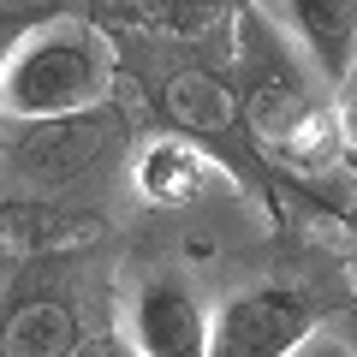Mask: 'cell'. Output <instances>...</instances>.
<instances>
[{"label": "cell", "mask_w": 357, "mask_h": 357, "mask_svg": "<svg viewBox=\"0 0 357 357\" xmlns=\"http://www.w3.org/2000/svg\"><path fill=\"white\" fill-rule=\"evenodd\" d=\"M208 173H215V167H208L185 137H161V143L143 149L137 191L149 197V203H161V208H185V203H197V197L208 191Z\"/></svg>", "instance_id": "obj_9"}, {"label": "cell", "mask_w": 357, "mask_h": 357, "mask_svg": "<svg viewBox=\"0 0 357 357\" xmlns=\"http://www.w3.org/2000/svg\"><path fill=\"white\" fill-rule=\"evenodd\" d=\"M167 6H203V0H167Z\"/></svg>", "instance_id": "obj_12"}, {"label": "cell", "mask_w": 357, "mask_h": 357, "mask_svg": "<svg viewBox=\"0 0 357 357\" xmlns=\"http://www.w3.org/2000/svg\"><path fill=\"white\" fill-rule=\"evenodd\" d=\"M298 357H351V351H345L340 340H310V345H304Z\"/></svg>", "instance_id": "obj_10"}, {"label": "cell", "mask_w": 357, "mask_h": 357, "mask_svg": "<svg viewBox=\"0 0 357 357\" xmlns=\"http://www.w3.org/2000/svg\"><path fill=\"white\" fill-rule=\"evenodd\" d=\"M321 328V310L292 286H250L215 304L208 357H298Z\"/></svg>", "instance_id": "obj_4"}, {"label": "cell", "mask_w": 357, "mask_h": 357, "mask_svg": "<svg viewBox=\"0 0 357 357\" xmlns=\"http://www.w3.org/2000/svg\"><path fill=\"white\" fill-rule=\"evenodd\" d=\"M131 345L137 357H208V316L215 310L197 298V286L173 268L143 274L131 292Z\"/></svg>", "instance_id": "obj_5"}, {"label": "cell", "mask_w": 357, "mask_h": 357, "mask_svg": "<svg viewBox=\"0 0 357 357\" xmlns=\"http://www.w3.org/2000/svg\"><path fill=\"white\" fill-rule=\"evenodd\" d=\"M126 149V119L119 107H89V114H66V119H36V126H18L13 149V173L36 191H66L77 178L102 173L114 155Z\"/></svg>", "instance_id": "obj_3"}, {"label": "cell", "mask_w": 357, "mask_h": 357, "mask_svg": "<svg viewBox=\"0 0 357 357\" xmlns=\"http://www.w3.org/2000/svg\"><path fill=\"white\" fill-rule=\"evenodd\" d=\"M286 18L304 54L316 60L321 84L340 89L357 66V0H286Z\"/></svg>", "instance_id": "obj_7"}, {"label": "cell", "mask_w": 357, "mask_h": 357, "mask_svg": "<svg viewBox=\"0 0 357 357\" xmlns=\"http://www.w3.org/2000/svg\"><path fill=\"white\" fill-rule=\"evenodd\" d=\"M84 328L66 298H24L0 328V357H77Z\"/></svg>", "instance_id": "obj_8"}, {"label": "cell", "mask_w": 357, "mask_h": 357, "mask_svg": "<svg viewBox=\"0 0 357 357\" xmlns=\"http://www.w3.org/2000/svg\"><path fill=\"white\" fill-rule=\"evenodd\" d=\"M155 107H161V119L178 137H191V143H227L244 131L238 89L227 77L203 72V66H173L161 77V89H155Z\"/></svg>", "instance_id": "obj_6"}, {"label": "cell", "mask_w": 357, "mask_h": 357, "mask_svg": "<svg viewBox=\"0 0 357 357\" xmlns=\"http://www.w3.org/2000/svg\"><path fill=\"white\" fill-rule=\"evenodd\" d=\"M340 143H345V155H357V102H351V114H345V126H340Z\"/></svg>", "instance_id": "obj_11"}, {"label": "cell", "mask_w": 357, "mask_h": 357, "mask_svg": "<svg viewBox=\"0 0 357 357\" xmlns=\"http://www.w3.org/2000/svg\"><path fill=\"white\" fill-rule=\"evenodd\" d=\"M107 89H114V72H107L102 42L84 24H48L30 42H18L13 60L0 66V114L18 126L66 119L107 107Z\"/></svg>", "instance_id": "obj_1"}, {"label": "cell", "mask_w": 357, "mask_h": 357, "mask_svg": "<svg viewBox=\"0 0 357 357\" xmlns=\"http://www.w3.org/2000/svg\"><path fill=\"white\" fill-rule=\"evenodd\" d=\"M244 131L268 155L292 161L298 173H310V167H321L328 155L345 149L333 114L316 102V89L304 84V72L292 60H274V54L256 60V77L244 89Z\"/></svg>", "instance_id": "obj_2"}]
</instances>
